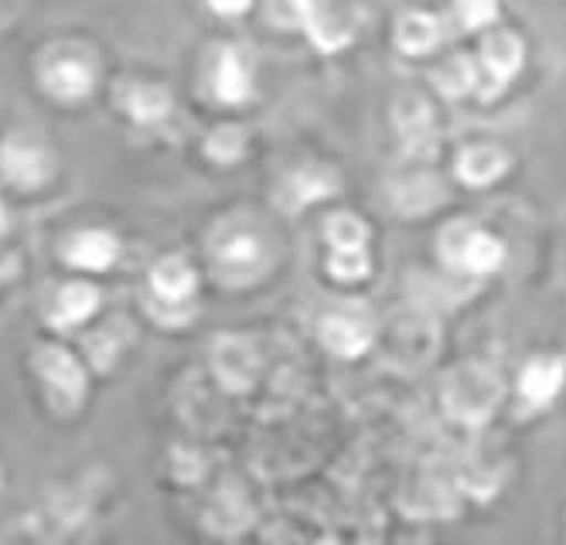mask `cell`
<instances>
[{
    "instance_id": "5",
    "label": "cell",
    "mask_w": 566,
    "mask_h": 545,
    "mask_svg": "<svg viewBox=\"0 0 566 545\" xmlns=\"http://www.w3.org/2000/svg\"><path fill=\"white\" fill-rule=\"evenodd\" d=\"M34 368H38V375H42L45 386L59 399H65L69 406L83 402V396H86V371H83V365H78L65 348H55V345L38 348Z\"/></svg>"
},
{
    "instance_id": "6",
    "label": "cell",
    "mask_w": 566,
    "mask_h": 545,
    "mask_svg": "<svg viewBox=\"0 0 566 545\" xmlns=\"http://www.w3.org/2000/svg\"><path fill=\"white\" fill-rule=\"evenodd\" d=\"M62 256L69 266L75 270H90V273H103L116 263L119 256V242L113 232H103V229H90V232H75L65 249H62Z\"/></svg>"
},
{
    "instance_id": "25",
    "label": "cell",
    "mask_w": 566,
    "mask_h": 545,
    "mask_svg": "<svg viewBox=\"0 0 566 545\" xmlns=\"http://www.w3.org/2000/svg\"><path fill=\"white\" fill-rule=\"evenodd\" d=\"M209 8L216 14H226V18H235V14H247L253 8V0H209Z\"/></svg>"
},
{
    "instance_id": "13",
    "label": "cell",
    "mask_w": 566,
    "mask_h": 545,
    "mask_svg": "<svg viewBox=\"0 0 566 545\" xmlns=\"http://www.w3.org/2000/svg\"><path fill=\"white\" fill-rule=\"evenodd\" d=\"M338 185H335V175L328 171H321V167H307V171H297L287 178V185H283V205H287V212H297V208L317 201V198H325L332 195Z\"/></svg>"
},
{
    "instance_id": "24",
    "label": "cell",
    "mask_w": 566,
    "mask_h": 545,
    "mask_svg": "<svg viewBox=\"0 0 566 545\" xmlns=\"http://www.w3.org/2000/svg\"><path fill=\"white\" fill-rule=\"evenodd\" d=\"M332 273L338 280H361L369 273V253H332Z\"/></svg>"
},
{
    "instance_id": "3",
    "label": "cell",
    "mask_w": 566,
    "mask_h": 545,
    "mask_svg": "<svg viewBox=\"0 0 566 545\" xmlns=\"http://www.w3.org/2000/svg\"><path fill=\"white\" fill-rule=\"evenodd\" d=\"M440 253L451 266L468 270V273H492L505 260V249L499 239H492L489 232H471L464 226H454L448 235H443Z\"/></svg>"
},
{
    "instance_id": "17",
    "label": "cell",
    "mask_w": 566,
    "mask_h": 545,
    "mask_svg": "<svg viewBox=\"0 0 566 545\" xmlns=\"http://www.w3.org/2000/svg\"><path fill=\"white\" fill-rule=\"evenodd\" d=\"M396 123H399V134L407 137V144L413 150H430L433 144V130H430V109L423 99L407 96L396 106Z\"/></svg>"
},
{
    "instance_id": "27",
    "label": "cell",
    "mask_w": 566,
    "mask_h": 545,
    "mask_svg": "<svg viewBox=\"0 0 566 545\" xmlns=\"http://www.w3.org/2000/svg\"><path fill=\"white\" fill-rule=\"evenodd\" d=\"M0 488H4V478H0Z\"/></svg>"
},
{
    "instance_id": "4",
    "label": "cell",
    "mask_w": 566,
    "mask_h": 545,
    "mask_svg": "<svg viewBox=\"0 0 566 545\" xmlns=\"http://www.w3.org/2000/svg\"><path fill=\"white\" fill-rule=\"evenodd\" d=\"M0 171L18 188H38L52 175V154L38 137H11L0 147Z\"/></svg>"
},
{
    "instance_id": "8",
    "label": "cell",
    "mask_w": 566,
    "mask_h": 545,
    "mask_svg": "<svg viewBox=\"0 0 566 545\" xmlns=\"http://www.w3.org/2000/svg\"><path fill=\"white\" fill-rule=\"evenodd\" d=\"M563 379H566V365L559 358H533L518 375V396L525 399V406L539 409L556 399Z\"/></svg>"
},
{
    "instance_id": "18",
    "label": "cell",
    "mask_w": 566,
    "mask_h": 545,
    "mask_svg": "<svg viewBox=\"0 0 566 545\" xmlns=\"http://www.w3.org/2000/svg\"><path fill=\"white\" fill-rule=\"evenodd\" d=\"M216 256H219V266L222 270H229V273H247V270H253V266L263 263V245H260L256 235L239 232V235H229V239L219 242Z\"/></svg>"
},
{
    "instance_id": "9",
    "label": "cell",
    "mask_w": 566,
    "mask_h": 545,
    "mask_svg": "<svg viewBox=\"0 0 566 545\" xmlns=\"http://www.w3.org/2000/svg\"><path fill=\"white\" fill-rule=\"evenodd\" d=\"M256 368H260V358L253 352L250 342L242 338H226L216 345V371L219 379L229 386V389H250L253 379H256Z\"/></svg>"
},
{
    "instance_id": "7",
    "label": "cell",
    "mask_w": 566,
    "mask_h": 545,
    "mask_svg": "<svg viewBox=\"0 0 566 545\" xmlns=\"http://www.w3.org/2000/svg\"><path fill=\"white\" fill-rule=\"evenodd\" d=\"M321 342H325V348L338 358H358L373 345V327L358 317H348V314H332L321 321Z\"/></svg>"
},
{
    "instance_id": "11",
    "label": "cell",
    "mask_w": 566,
    "mask_h": 545,
    "mask_svg": "<svg viewBox=\"0 0 566 545\" xmlns=\"http://www.w3.org/2000/svg\"><path fill=\"white\" fill-rule=\"evenodd\" d=\"M216 96L222 103H247L253 96V75L235 49H222L216 62Z\"/></svg>"
},
{
    "instance_id": "10",
    "label": "cell",
    "mask_w": 566,
    "mask_h": 545,
    "mask_svg": "<svg viewBox=\"0 0 566 545\" xmlns=\"http://www.w3.org/2000/svg\"><path fill=\"white\" fill-rule=\"evenodd\" d=\"M195 270L181 256H168L150 270V290L165 304H185L195 293Z\"/></svg>"
},
{
    "instance_id": "2",
    "label": "cell",
    "mask_w": 566,
    "mask_h": 545,
    "mask_svg": "<svg viewBox=\"0 0 566 545\" xmlns=\"http://www.w3.org/2000/svg\"><path fill=\"white\" fill-rule=\"evenodd\" d=\"M42 86L65 103L83 99L96 90V62L78 49H62L42 65Z\"/></svg>"
},
{
    "instance_id": "16",
    "label": "cell",
    "mask_w": 566,
    "mask_h": 545,
    "mask_svg": "<svg viewBox=\"0 0 566 545\" xmlns=\"http://www.w3.org/2000/svg\"><path fill=\"white\" fill-rule=\"evenodd\" d=\"M99 307V290L90 286V283H69L62 293H59V301H55V324L62 327H75V324H83L96 314Z\"/></svg>"
},
{
    "instance_id": "1",
    "label": "cell",
    "mask_w": 566,
    "mask_h": 545,
    "mask_svg": "<svg viewBox=\"0 0 566 545\" xmlns=\"http://www.w3.org/2000/svg\"><path fill=\"white\" fill-rule=\"evenodd\" d=\"M499 399H502L499 375L481 368V365L458 368L448 379V386H443V406H448V412L468 427L484 423V419L495 412Z\"/></svg>"
},
{
    "instance_id": "12",
    "label": "cell",
    "mask_w": 566,
    "mask_h": 545,
    "mask_svg": "<svg viewBox=\"0 0 566 545\" xmlns=\"http://www.w3.org/2000/svg\"><path fill=\"white\" fill-rule=\"evenodd\" d=\"M119 103L140 123H157L171 113V93L160 86H147V82H124L119 86Z\"/></svg>"
},
{
    "instance_id": "15",
    "label": "cell",
    "mask_w": 566,
    "mask_h": 545,
    "mask_svg": "<svg viewBox=\"0 0 566 545\" xmlns=\"http://www.w3.org/2000/svg\"><path fill=\"white\" fill-rule=\"evenodd\" d=\"M502 171H505V154L495 147H471L458 160V178L474 188L492 185L495 178H502Z\"/></svg>"
},
{
    "instance_id": "19",
    "label": "cell",
    "mask_w": 566,
    "mask_h": 545,
    "mask_svg": "<svg viewBox=\"0 0 566 545\" xmlns=\"http://www.w3.org/2000/svg\"><path fill=\"white\" fill-rule=\"evenodd\" d=\"M396 45L407 55H423L437 45V24L427 14H402L396 24Z\"/></svg>"
},
{
    "instance_id": "26",
    "label": "cell",
    "mask_w": 566,
    "mask_h": 545,
    "mask_svg": "<svg viewBox=\"0 0 566 545\" xmlns=\"http://www.w3.org/2000/svg\"><path fill=\"white\" fill-rule=\"evenodd\" d=\"M0 229H4V212H0Z\"/></svg>"
},
{
    "instance_id": "22",
    "label": "cell",
    "mask_w": 566,
    "mask_h": 545,
    "mask_svg": "<svg viewBox=\"0 0 566 545\" xmlns=\"http://www.w3.org/2000/svg\"><path fill=\"white\" fill-rule=\"evenodd\" d=\"M499 14V0H458V18L468 31L484 28L489 21H495Z\"/></svg>"
},
{
    "instance_id": "14",
    "label": "cell",
    "mask_w": 566,
    "mask_h": 545,
    "mask_svg": "<svg viewBox=\"0 0 566 545\" xmlns=\"http://www.w3.org/2000/svg\"><path fill=\"white\" fill-rule=\"evenodd\" d=\"M481 59H484V72L492 75V82L505 86V82H509V78L518 72V65H522V45H518V38L509 34V31L489 38V41H484Z\"/></svg>"
},
{
    "instance_id": "20",
    "label": "cell",
    "mask_w": 566,
    "mask_h": 545,
    "mask_svg": "<svg viewBox=\"0 0 566 545\" xmlns=\"http://www.w3.org/2000/svg\"><path fill=\"white\" fill-rule=\"evenodd\" d=\"M328 242L335 253H366L369 229L355 216H335V219H328Z\"/></svg>"
},
{
    "instance_id": "23",
    "label": "cell",
    "mask_w": 566,
    "mask_h": 545,
    "mask_svg": "<svg viewBox=\"0 0 566 545\" xmlns=\"http://www.w3.org/2000/svg\"><path fill=\"white\" fill-rule=\"evenodd\" d=\"M242 147H247V137H242V130H235V127H222L209 137V154L216 160H235L242 154Z\"/></svg>"
},
{
    "instance_id": "21",
    "label": "cell",
    "mask_w": 566,
    "mask_h": 545,
    "mask_svg": "<svg viewBox=\"0 0 566 545\" xmlns=\"http://www.w3.org/2000/svg\"><path fill=\"white\" fill-rule=\"evenodd\" d=\"M437 86L443 93H451V96H461V93H468V90L478 86V72H474V65L468 59H454L448 72L437 75Z\"/></svg>"
}]
</instances>
